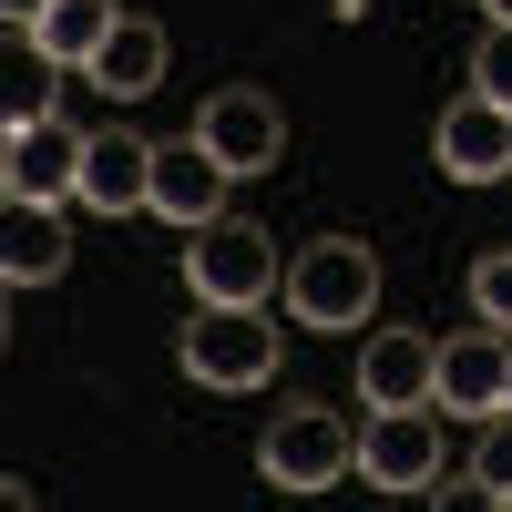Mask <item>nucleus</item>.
<instances>
[{
    "instance_id": "f257e3e1",
    "label": "nucleus",
    "mask_w": 512,
    "mask_h": 512,
    "mask_svg": "<svg viewBox=\"0 0 512 512\" xmlns=\"http://www.w3.org/2000/svg\"><path fill=\"white\" fill-rule=\"evenodd\" d=\"M175 359H185L195 390H267V379H277V318H267V297H195Z\"/></svg>"
},
{
    "instance_id": "f03ea898",
    "label": "nucleus",
    "mask_w": 512,
    "mask_h": 512,
    "mask_svg": "<svg viewBox=\"0 0 512 512\" xmlns=\"http://www.w3.org/2000/svg\"><path fill=\"white\" fill-rule=\"evenodd\" d=\"M369 308H379V256H369L359 236H318V246L287 267V318H297V328L349 338Z\"/></svg>"
},
{
    "instance_id": "7ed1b4c3",
    "label": "nucleus",
    "mask_w": 512,
    "mask_h": 512,
    "mask_svg": "<svg viewBox=\"0 0 512 512\" xmlns=\"http://www.w3.org/2000/svg\"><path fill=\"white\" fill-rule=\"evenodd\" d=\"M256 472H267L277 492H328V482H349V472H359V431H349L328 400H297V410L267 420V441H256Z\"/></svg>"
},
{
    "instance_id": "20e7f679",
    "label": "nucleus",
    "mask_w": 512,
    "mask_h": 512,
    "mask_svg": "<svg viewBox=\"0 0 512 512\" xmlns=\"http://www.w3.org/2000/svg\"><path fill=\"white\" fill-rule=\"evenodd\" d=\"M185 287L195 297H267L277 287V236L256 216H216L185 236Z\"/></svg>"
},
{
    "instance_id": "39448f33",
    "label": "nucleus",
    "mask_w": 512,
    "mask_h": 512,
    "mask_svg": "<svg viewBox=\"0 0 512 512\" xmlns=\"http://www.w3.org/2000/svg\"><path fill=\"white\" fill-rule=\"evenodd\" d=\"M226 185H236V175H226V154L205 144L195 123L154 144V216H164V226H185V236H195V226H216V216H226Z\"/></svg>"
},
{
    "instance_id": "423d86ee",
    "label": "nucleus",
    "mask_w": 512,
    "mask_h": 512,
    "mask_svg": "<svg viewBox=\"0 0 512 512\" xmlns=\"http://www.w3.org/2000/svg\"><path fill=\"white\" fill-rule=\"evenodd\" d=\"M359 482L431 492L441 482V410H369L359 420Z\"/></svg>"
},
{
    "instance_id": "0eeeda50",
    "label": "nucleus",
    "mask_w": 512,
    "mask_h": 512,
    "mask_svg": "<svg viewBox=\"0 0 512 512\" xmlns=\"http://www.w3.org/2000/svg\"><path fill=\"white\" fill-rule=\"evenodd\" d=\"M359 400L369 410H441V338L369 328L359 338Z\"/></svg>"
},
{
    "instance_id": "6e6552de",
    "label": "nucleus",
    "mask_w": 512,
    "mask_h": 512,
    "mask_svg": "<svg viewBox=\"0 0 512 512\" xmlns=\"http://www.w3.org/2000/svg\"><path fill=\"white\" fill-rule=\"evenodd\" d=\"M195 134L226 154V175H267L287 154V113H277V93H256V82H226V93H205Z\"/></svg>"
},
{
    "instance_id": "1a4fd4ad",
    "label": "nucleus",
    "mask_w": 512,
    "mask_h": 512,
    "mask_svg": "<svg viewBox=\"0 0 512 512\" xmlns=\"http://www.w3.org/2000/svg\"><path fill=\"white\" fill-rule=\"evenodd\" d=\"M82 144H93V134H72L62 113H41V123H11L0 185H11L21 205H62V195H82Z\"/></svg>"
},
{
    "instance_id": "9d476101",
    "label": "nucleus",
    "mask_w": 512,
    "mask_h": 512,
    "mask_svg": "<svg viewBox=\"0 0 512 512\" xmlns=\"http://www.w3.org/2000/svg\"><path fill=\"white\" fill-rule=\"evenodd\" d=\"M431 154H441V175H451V185H502V175H512V113H502V103H482V93L441 103Z\"/></svg>"
},
{
    "instance_id": "9b49d317",
    "label": "nucleus",
    "mask_w": 512,
    "mask_h": 512,
    "mask_svg": "<svg viewBox=\"0 0 512 512\" xmlns=\"http://www.w3.org/2000/svg\"><path fill=\"white\" fill-rule=\"evenodd\" d=\"M492 410H512V338L472 328L441 349V420H492Z\"/></svg>"
},
{
    "instance_id": "f8f14e48",
    "label": "nucleus",
    "mask_w": 512,
    "mask_h": 512,
    "mask_svg": "<svg viewBox=\"0 0 512 512\" xmlns=\"http://www.w3.org/2000/svg\"><path fill=\"white\" fill-rule=\"evenodd\" d=\"M164 62H175V41H164V21L123 11V21H113V41L93 52V72H82V82H93V93H113V103H144L154 82H164Z\"/></svg>"
},
{
    "instance_id": "ddd939ff",
    "label": "nucleus",
    "mask_w": 512,
    "mask_h": 512,
    "mask_svg": "<svg viewBox=\"0 0 512 512\" xmlns=\"http://www.w3.org/2000/svg\"><path fill=\"white\" fill-rule=\"evenodd\" d=\"M82 205H93V216L154 205V144L144 134H93V144H82Z\"/></svg>"
},
{
    "instance_id": "4468645a",
    "label": "nucleus",
    "mask_w": 512,
    "mask_h": 512,
    "mask_svg": "<svg viewBox=\"0 0 512 512\" xmlns=\"http://www.w3.org/2000/svg\"><path fill=\"white\" fill-rule=\"evenodd\" d=\"M62 267H72L62 205H21L11 195V216H0V277H11V287H52Z\"/></svg>"
},
{
    "instance_id": "2eb2a0df",
    "label": "nucleus",
    "mask_w": 512,
    "mask_h": 512,
    "mask_svg": "<svg viewBox=\"0 0 512 512\" xmlns=\"http://www.w3.org/2000/svg\"><path fill=\"white\" fill-rule=\"evenodd\" d=\"M113 0H52V11H41L31 21V41H41V52H52L62 72H93V52H103V41H113Z\"/></svg>"
},
{
    "instance_id": "dca6fc26",
    "label": "nucleus",
    "mask_w": 512,
    "mask_h": 512,
    "mask_svg": "<svg viewBox=\"0 0 512 512\" xmlns=\"http://www.w3.org/2000/svg\"><path fill=\"white\" fill-rule=\"evenodd\" d=\"M52 93H62V62H52V52H41V41L21 31L11 72H0V113H11V123H41V113H52Z\"/></svg>"
},
{
    "instance_id": "f3484780",
    "label": "nucleus",
    "mask_w": 512,
    "mask_h": 512,
    "mask_svg": "<svg viewBox=\"0 0 512 512\" xmlns=\"http://www.w3.org/2000/svg\"><path fill=\"white\" fill-rule=\"evenodd\" d=\"M472 482H482L492 502H512V410L482 420V441H472Z\"/></svg>"
},
{
    "instance_id": "a211bd4d",
    "label": "nucleus",
    "mask_w": 512,
    "mask_h": 512,
    "mask_svg": "<svg viewBox=\"0 0 512 512\" xmlns=\"http://www.w3.org/2000/svg\"><path fill=\"white\" fill-rule=\"evenodd\" d=\"M472 93L512 113V21H492V31H482V52H472Z\"/></svg>"
},
{
    "instance_id": "6ab92c4d",
    "label": "nucleus",
    "mask_w": 512,
    "mask_h": 512,
    "mask_svg": "<svg viewBox=\"0 0 512 512\" xmlns=\"http://www.w3.org/2000/svg\"><path fill=\"white\" fill-rule=\"evenodd\" d=\"M472 308L512 338V256H482V267H472Z\"/></svg>"
},
{
    "instance_id": "aec40b11",
    "label": "nucleus",
    "mask_w": 512,
    "mask_h": 512,
    "mask_svg": "<svg viewBox=\"0 0 512 512\" xmlns=\"http://www.w3.org/2000/svg\"><path fill=\"white\" fill-rule=\"evenodd\" d=\"M0 11H11V31H31L41 11H52V0H0Z\"/></svg>"
},
{
    "instance_id": "412c9836",
    "label": "nucleus",
    "mask_w": 512,
    "mask_h": 512,
    "mask_svg": "<svg viewBox=\"0 0 512 512\" xmlns=\"http://www.w3.org/2000/svg\"><path fill=\"white\" fill-rule=\"evenodd\" d=\"M482 11H492V21H512V0H482Z\"/></svg>"
}]
</instances>
